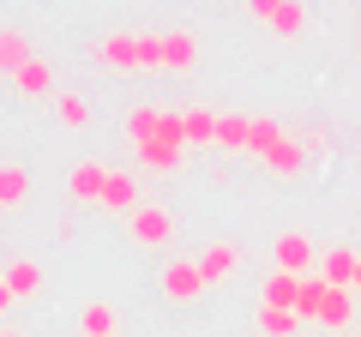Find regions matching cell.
<instances>
[{"label":"cell","instance_id":"603a6c76","mask_svg":"<svg viewBox=\"0 0 361 337\" xmlns=\"http://www.w3.org/2000/svg\"><path fill=\"white\" fill-rule=\"evenodd\" d=\"M78 331L85 337H115V307H109V301H90V307L78 313Z\"/></svg>","mask_w":361,"mask_h":337},{"label":"cell","instance_id":"ac0fdd59","mask_svg":"<svg viewBox=\"0 0 361 337\" xmlns=\"http://www.w3.org/2000/svg\"><path fill=\"white\" fill-rule=\"evenodd\" d=\"M295 295H301V277H289V271L259 277V301H271V307H295Z\"/></svg>","mask_w":361,"mask_h":337},{"label":"cell","instance_id":"484cf974","mask_svg":"<svg viewBox=\"0 0 361 337\" xmlns=\"http://www.w3.org/2000/svg\"><path fill=\"white\" fill-rule=\"evenodd\" d=\"M13 307H18V295H13V283H6V271H0V319H6Z\"/></svg>","mask_w":361,"mask_h":337},{"label":"cell","instance_id":"e0dca14e","mask_svg":"<svg viewBox=\"0 0 361 337\" xmlns=\"http://www.w3.org/2000/svg\"><path fill=\"white\" fill-rule=\"evenodd\" d=\"M25 61H37V42H30L25 30H6V25H0V73L13 78Z\"/></svg>","mask_w":361,"mask_h":337},{"label":"cell","instance_id":"ffe728a7","mask_svg":"<svg viewBox=\"0 0 361 337\" xmlns=\"http://www.w3.org/2000/svg\"><path fill=\"white\" fill-rule=\"evenodd\" d=\"M247 127H253V115H217V151L247 157Z\"/></svg>","mask_w":361,"mask_h":337},{"label":"cell","instance_id":"9c48e42d","mask_svg":"<svg viewBox=\"0 0 361 337\" xmlns=\"http://www.w3.org/2000/svg\"><path fill=\"white\" fill-rule=\"evenodd\" d=\"M37 199V175L25 163H0V211H25Z\"/></svg>","mask_w":361,"mask_h":337},{"label":"cell","instance_id":"4fadbf2b","mask_svg":"<svg viewBox=\"0 0 361 337\" xmlns=\"http://www.w3.org/2000/svg\"><path fill=\"white\" fill-rule=\"evenodd\" d=\"M355 289H325V301H319V325H325V331H337V337H343V331H355V325H349V319H355Z\"/></svg>","mask_w":361,"mask_h":337},{"label":"cell","instance_id":"4316f807","mask_svg":"<svg viewBox=\"0 0 361 337\" xmlns=\"http://www.w3.org/2000/svg\"><path fill=\"white\" fill-rule=\"evenodd\" d=\"M0 337H25V331H18V325H0Z\"/></svg>","mask_w":361,"mask_h":337},{"label":"cell","instance_id":"9a60e30c","mask_svg":"<svg viewBox=\"0 0 361 337\" xmlns=\"http://www.w3.org/2000/svg\"><path fill=\"white\" fill-rule=\"evenodd\" d=\"M289 133H283V121H271V115H253V127H247V157H259L265 163L277 145H283Z\"/></svg>","mask_w":361,"mask_h":337},{"label":"cell","instance_id":"52a82bcc","mask_svg":"<svg viewBox=\"0 0 361 337\" xmlns=\"http://www.w3.org/2000/svg\"><path fill=\"white\" fill-rule=\"evenodd\" d=\"M103 187H109V163H73L66 168V199L73 205H103Z\"/></svg>","mask_w":361,"mask_h":337},{"label":"cell","instance_id":"cb8c5ba5","mask_svg":"<svg viewBox=\"0 0 361 337\" xmlns=\"http://www.w3.org/2000/svg\"><path fill=\"white\" fill-rule=\"evenodd\" d=\"M247 13H253V18H259V25H271V18L283 13V0H247Z\"/></svg>","mask_w":361,"mask_h":337},{"label":"cell","instance_id":"d4e9b609","mask_svg":"<svg viewBox=\"0 0 361 337\" xmlns=\"http://www.w3.org/2000/svg\"><path fill=\"white\" fill-rule=\"evenodd\" d=\"M54 235H61V241H73V235H78V211H73V205L54 217Z\"/></svg>","mask_w":361,"mask_h":337},{"label":"cell","instance_id":"f546056e","mask_svg":"<svg viewBox=\"0 0 361 337\" xmlns=\"http://www.w3.org/2000/svg\"><path fill=\"white\" fill-rule=\"evenodd\" d=\"M343 337H361V331H343Z\"/></svg>","mask_w":361,"mask_h":337},{"label":"cell","instance_id":"7402d4cb","mask_svg":"<svg viewBox=\"0 0 361 337\" xmlns=\"http://www.w3.org/2000/svg\"><path fill=\"white\" fill-rule=\"evenodd\" d=\"M301 30H307V6H301V0H283V13L271 18V37H283V42H295Z\"/></svg>","mask_w":361,"mask_h":337},{"label":"cell","instance_id":"277c9868","mask_svg":"<svg viewBox=\"0 0 361 337\" xmlns=\"http://www.w3.org/2000/svg\"><path fill=\"white\" fill-rule=\"evenodd\" d=\"M271 271H289V277H313V271H319V253H313V235H307V229H277V241H271Z\"/></svg>","mask_w":361,"mask_h":337},{"label":"cell","instance_id":"44dd1931","mask_svg":"<svg viewBox=\"0 0 361 337\" xmlns=\"http://www.w3.org/2000/svg\"><path fill=\"white\" fill-rule=\"evenodd\" d=\"M325 277L313 271V277H301V295H295V313H301V325H319V301H325Z\"/></svg>","mask_w":361,"mask_h":337},{"label":"cell","instance_id":"4dcf8cb0","mask_svg":"<svg viewBox=\"0 0 361 337\" xmlns=\"http://www.w3.org/2000/svg\"><path fill=\"white\" fill-rule=\"evenodd\" d=\"M115 337H121V331H115Z\"/></svg>","mask_w":361,"mask_h":337},{"label":"cell","instance_id":"d6986e66","mask_svg":"<svg viewBox=\"0 0 361 337\" xmlns=\"http://www.w3.org/2000/svg\"><path fill=\"white\" fill-rule=\"evenodd\" d=\"M54 121L61 127H90V97L85 91H54Z\"/></svg>","mask_w":361,"mask_h":337},{"label":"cell","instance_id":"f1b7e54d","mask_svg":"<svg viewBox=\"0 0 361 337\" xmlns=\"http://www.w3.org/2000/svg\"><path fill=\"white\" fill-rule=\"evenodd\" d=\"M355 54H361V30H355Z\"/></svg>","mask_w":361,"mask_h":337},{"label":"cell","instance_id":"3957f363","mask_svg":"<svg viewBox=\"0 0 361 337\" xmlns=\"http://www.w3.org/2000/svg\"><path fill=\"white\" fill-rule=\"evenodd\" d=\"M127 229H133V247H151V253H163V247L175 241L180 217H175L169 205H157V199H145V205L127 217Z\"/></svg>","mask_w":361,"mask_h":337},{"label":"cell","instance_id":"7c38bea8","mask_svg":"<svg viewBox=\"0 0 361 337\" xmlns=\"http://www.w3.org/2000/svg\"><path fill=\"white\" fill-rule=\"evenodd\" d=\"M253 325H259V337H301L307 331L295 307H271V301H253Z\"/></svg>","mask_w":361,"mask_h":337},{"label":"cell","instance_id":"8992f818","mask_svg":"<svg viewBox=\"0 0 361 337\" xmlns=\"http://www.w3.org/2000/svg\"><path fill=\"white\" fill-rule=\"evenodd\" d=\"M133 163L151 168V175H180L187 168V145H169V139H139L133 145Z\"/></svg>","mask_w":361,"mask_h":337},{"label":"cell","instance_id":"2e32d148","mask_svg":"<svg viewBox=\"0 0 361 337\" xmlns=\"http://www.w3.org/2000/svg\"><path fill=\"white\" fill-rule=\"evenodd\" d=\"M13 91H18V97H54V73H49V61H42V54H37V61H25V66L13 73Z\"/></svg>","mask_w":361,"mask_h":337},{"label":"cell","instance_id":"30bf717a","mask_svg":"<svg viewBox=\"0 0 361 337\" xmlns=\"http://www.w3.org/2000/svg\"><path fill=\"white\" fill-rule=\"evenodd\" d=\"M145 199H139V175L133 168H109V187H103V211H115V217H133Z\"/></svg>","mask_w":361,"mask_h":337},{"label":"cell","instance_id":"ba28073f","mask_svg":"<svg viewBox=\"0 0 361 337\" xmlns=\"http://www.w3.org/2000/svg\"><path fill=\"white\" fill-rule=\"evenodd\" d=\"M355 259H361V247H343V241L319 247V277L331 289H355Z\"/></svg>","mask_w":361,"mask_h":337},{"label":"cell","instance_id":"5bb4252c","mask_svg":"<svg viewBox=\"0 0 361 337\" xmlns=\"http://www.w3.org/2000/svg\"><path fill=\"white\" fill-rule=\"evenodd\" d=\"M180 127H187V151H193V145H217V109L187 103L180 109Z\"/></svg>","mask_w":361,"mask_h":337},{"label":"cell","instance_id":"7a4b0ae2","mask_svg":"<svg viewBox=\"0 0 361 337\" xmlns=\"http://www.w3.org/2000/svg\"><path fill=\"white\" fill-rule=\"evenodd\" d=\"M157 289H163L169 307H193V301L211 295L205 271H199V259H180V253H169L163 265H157Z\"/></svg>","mask_w":361,"mask_h":337},{"label":"cell","instance_id":"83f0119b","mask_svg":"<svg viewBox=\"0 0 361 337\" xmlns=\"http://www.w3.org/2000/svg\"><path fill=\"white\" fill-rule=\"evenodd\" d=\"M355 295H361V259H355Z\"/></svg>","mask_w":361,"mask_h":337},{"label":"cell","instance_id":"8fae6325","mask_svg":"<svg viewBox=\"0 0 361 337\" xmlns=\"http://www.w3.org/2000/svg\"><path fill=\"white\" fill-rule=\"evenodd\" d=\"M6 283H13L18 301H37L42 283H49V271H42V259H30V253H13V259H6Z\"/></svg>","mask_w":361,"mask_h":337},{"label":"cell","instance_id":"6da1fadb","mask_svg":"<svg viewBox=\"0 0 361 337\" xmlns=\"http://www.w3.org/2000/svg\"><path fill=\"white\" fill-rule=\"evenodd\" d=\"M103 73H193L199 66V30H109L85 49Z\"/></svg>","mask_w":361,"mask_h":337},{"label":"cell","instance_id":"5b68a950","mask_svg":"<svg viewBox=\"0 0 361 337\" xmlns=\"http://www.w3.org/2000/svg\"><path fill=\"white\" fill-rule=\"evenodd\" d=\"M193 259H199V271H205V283H229V277L241 271V241H229V235H211Z\"/></svg>","mask_w":361,"mask_h":337}]
</instances>
